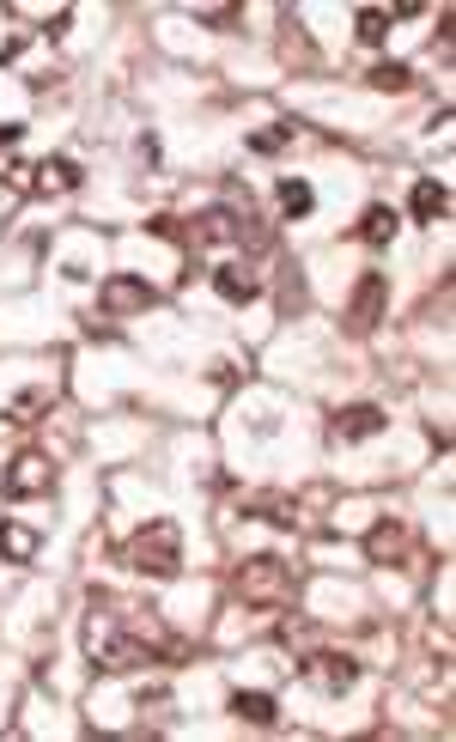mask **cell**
I'll return each mask as SVG.
<instances>
[{
	"label": "cell",
	"instance_id": "8992f818",
	"mask_svg": "<svg viewBox=\"0 0 456 742\" xmlns=\"http://www.w3.org/2000/svg\"><path fill=\"white\" fill-rule=\"evenodd\" d=\"M384 299H390V280H384V274H365L359 292H353V305H347V329H353V335H371L377 317H384Z\"/></svg>",
	"mask_w": 456,
	"mask_h": 742
},
{
	"label": "cell",
	"instance_id": "4fadbf2b",
	"mask_svg": "<svg viewBox=\"0 0 456 742\" xmlns=\"http://www.w3.org/2000/svg\"><path fill=\"white\" fill-rule=\"evenodd\" d=\"M396 226H402V219H396V207H365V219H359V238L377 250V244H390V238H396Z\"/></svg>",
	"mask_w": 456,
	"mask_h": 742
},
{
	"label": "cell",
	"instance_id": "7a4b0ae2",
	"mask_svg": "<svg viewBox=\"0 0 456 742\" xmlns=\"http://www.w3.org/2000/svg\"><path fill=\"white\" fill-rule=\"evenodd\" d=\"M122 566L128 572H152V578H171L183 566V536H177L171 517H152L146 530H134L122 542Z\"/></svg>",
	"mask_w": 456,
	"mask_h": 742
},
{
	"label": "cell",
	"instance_id": "6da1fadb",
	"mask_svg": "<svg viewBox=\"0 0 456 742\" xmlns=\"http://www.w3.org/2000/svg\"><path fill=\"white\" fill-rule=\"evenodd\" d=\"M86 651H92V663L98 670H134V663H152L165 645H152L140 627H128V621H92L86 627Z\"/></svg>",
	"mask_w": 456,
	"mask_h": 742
},
{
	"label": "cell",
	"instance_id": "d6986e66",
	"mask_svg": "<svg viewBox=\"0 0 456 742\" xmlns=\"http://www.w3.org/2000/svg\"><path fill=\"white\" fill-rule=\"evenodd\" d=\"M37 177H43V183H55V189H80V165H73V159H43V165H37Z\"/></svg>",
	"mask_w": 456,
	"mask_h": 742
},
{
	"label": "cell",
	"instance_id": "3957f363",
	"mask_svg": "<svg viewBox=\"0 0 456 742\" xmlns=\"http://www.w3.org/2000/svg\"><path fill=\"white\" fill-rule=\"evenodd\" d=\"M286 584H292V572H286V560H274V554L244 560L238 578H232V590H238L244 603H280V597H286Z\"/></svg>",
	"mask_w": 456,
	"mask_h": 742
},
{
	"label": "cell",
	"instance_id": "603a6c76",
	"mask_svg": "<svg viewBox=\"0 0 456 742\" xmlns=\"http://www.w3.org/2000/svg\"><path fill=\"white\" fill-rule=\"evenodd\" d=\"M195 19H201V25H232V19H238V13H232V7H201V13H195Z\"/></svg>",
	"mask_w": 456,
	"mask_h": 742
},
{
	"label": "cell",
	"instance_id": "30bf717a",
	"mask_svg": "<svg viewBox=\"0 0 456 742\" xmlns=\"http://www.w3.org/2000/svg\"><path fill=\"white\" fill-rule=\"evenodd\" d=\"M444 213H450V189L432 183V177H420L414 183V219H420V226H438Z\"/></svg>",
	"mask_w": 456,
	"mask_h": 742
},
{
	"label": "cell",
	"instance_id": "9c48e42d",
	"mask_svg": "<svg viewBox=\"0 0 456 742\" xmlns=\"http://www.w3.org/2000/svg\"><path fill=\"white\" fill-rule=\"evenodd\" d=\"M213 286H219V299H232V305H250L256 292H262V280L250 274V268H238V262H225V268H213Z\"/></svg>",
	"mask_w": 456,
	"mask_h": 742
},
{
	"label": "cell",
	"instance_id": "ffe728a7",
	"mask_svg": "<svg viewBox=\"0 0 456 742\" xmlns=\"http://www.w3.org/2000/svg\"><path fill=\"white\" fill-rule=\"evenodd\" d=\"M286 140H292V122H274V128H262V134H250V153H280Z\"/></svg>",
	"mask_w": 456,
	"mask_h": 742
},
{
	"label": "cell",
	"instance_id": "5bb4252c",
	"mask_svg": "<svg viewBox=\"0 0 456 742\" xmlns=\"http://www.w3.org/2000/svg\"><path fill=\"white\" fill-rule=\"evenodd\" d=\"M232 712H238L244 724H274V718H280V706H274V694H244V688L232 694Z\"/></svg>",
	"mask_w": 456,
	"mask_h": 742
},
{
	"label": "cell",
	"instance_id": "2e32d148",
	"mask_svg": "<svg viewBox=\"0 0 456 742\" xmlns=\"http://www.w3.org/2000/svg\"><path fill=\"white\" fill-rule=\"evenodd\" d=\"M353 31H359V43H371V49H377V43L390 37V13H384V7H365V13L353 19Z\"/></svg>",
	"mask_w": 456,
	"mask_h": 742
},
{
	"label": "cell",
	"instance_id": "8fae6325",
	"mask_svg": "<svg viewBox=\"0 0 456 742\" xmlns=\"http://www.w3.org/2000/svg\"><path fill=\"white\" fill-rule=\"evenodd\" d=\"M244 517H262V524H274V530H292V499L286 493H250Z\"/></svg>",
	"mask_w": 456,
	"mask_h": 742
},
{
	"label": "cell",
	"instance_id": "7c38bea8",
	"mask_svg": "<svg viewBox=\"0 0 456 742\" xmlns=\"http://www.w3.org/2000/svg\"><path fill=\"white\" fill-rule=\"evenodd\" d=\"M402 548H408V530H402V524H396V517H384V524H377V530H371V536H365V554H371V560H377V566H384V560H396V554H402Z\"/></svg>",
	"mask_w": 456,
	"mask_h": 742
},
{
	"label": "cell",
	"instance_id": "cb8c5ba5",
	"mask_svg": "<svg viewBox=\"0 0 456 742\" xmlns=\"http://www.w3.org/2000/svg\"><path fill=\"white\" fill-rule=\"evenodd\" d=\"M19 140V122H0V146H13Z\"/></svg>",
	"mask_w": 456,
	"mask_h": 742
},
{
	"label": "cell",
	"instance_id": "5b68a950",
	"mask_svg": "<svg viewBox=\"0 0 456 742\" xmlns=\"http://www.w3.org/2000/svg\"><path fill=\"white\" fill-rule=\"evenodd\" d=\"M304 676H311L323 694H347L353 682H359V663L347 657V651H304V663H298Z\"/></svg>",
	"mask_w": 456,
	"mask_h": 742
},
{
	"label": "cell",
	"instance_id": "44dd1931",
	"mask_svg": "<svg viewBox=\"0 0 456 742\" xmlns=\"http://www.w3.org/2000/svg\"><path fill=\"white\" fill-rule=\"evenodd\" d=\"M0 548H7L13 560H31V548H37V536H31V530H0Z\"/></svg>",
	"mask_w": 456,
	"mask_h": 742
},
{
	"label": "cell",
	"instance_id": "7402d4cb",
	"mask_svg": "<svg viewBox=\"0 0 456 742\" xmlns=\"http://www.w3.org/2000/svg\"><path fill=\"white\" fill-rule=\"evenodd\" d=\"M152 238H183V226H177V219L171 213H159V219H152V226H146Z\"/></svg>",
	"mask_w": 456,
	"mask_h": 742
},
{
	"label": "cell",
	"instance_id": "9a60e30c",
	"mask_svg": "<svg viewBox=\"0 0 456 742\" xmlns=\"http://www.w3.org/2000/svg\"><path fill=\"white\" fill-rule=\"evenodd\" d=\"M317 621H304V615H292V621H280V645H292V651H317Z\"/></svg>",
	"mask_w": 456,
	"mask_h": 742
},
{
	"label": "cell",
	"instance_id": "ac0fdd59",
	"mask_svg": "<svg viewBox=\"0 0 456 742\" xmlns=\"http://www.w3.org/2000/svg\"><path fill=\"white\" fill-rule=\"evenodd\" d=\"M371 86H384V92H408V86H414V73H408L402 61H377V67H371Z\"/></svg>",
	"mask_w": 456,
	"mask_h": 742
},
{
	"label": "cell",
	"instance_id": "277c9868",
	"mask_svg": "<svg viewBox=\"0 0 456 742\" xmlns=\"http://www.w3.org/2000/svg\"><path fill=\"white\" fill-rule=\"evenodd\" d=\"M152 292L140 274H110L104 286H98V305H104V317H134V311H152Z\"/></svg>",
	"mask_w": 456,
	"mask_h": 742
},
{
	"label": "cell",
	"instance_id": "52a82bcc",
	"mask_svg": "<svg viewBox=\"0 0 456 742\" xmlns=\"http://www.w3.org/2000/svg\"><path fill=\"white\" fill-rule=\"evenodd\" d=\"M0 493L7 499H37V493H49V457H37V451H25L13 469H7V481H0Z\"/></svg>",
	"mask_w": 456,
	"mask_h": 742
},
{
	"label": "cell",
	"instance_id": "e0dca14e",
	"mask_svg": "<svg viewBox=\"0 0 456 742\" xmlns=\"http://www.w3.org/2000/svg\"><path fill=\"white\" fill-rule=\"evenodd\" d=\"M280 207L298 219V213H311L317 207V195H311V183H298V177H280Z\"/></svg>",
	"mask_w": 456,
	"mask_h": 742
},
{
	"label": "cell",
	"instance_id": "ba28073f",
	"mask_svg": "<svg viewBox=\"0 0 456 742\" xmlns=\"http://www.w3.org/2000/svg\"><path fill=\"white\" fill-rule=\"evenodd\" d=\"M377 432H384V408H371V402L335 414V438L341 444H359V438H377Z\"/></svg>",
	"mask_w": 456,
	"mask_h": 742
}]
</instances>
